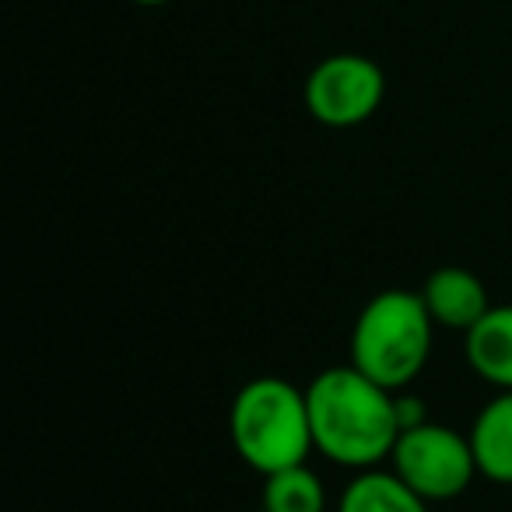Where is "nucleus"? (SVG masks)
<instances>
[{"mask_svg":"<svg viewBox=\"0 0 512 512\" xmlns=\"http://www.w3.org/2000/svg\"><path fill=\"white\" fill-rule=\"evenodd\" d=\"M421 299H425V309L432 313L435 327L453 330V334H467L491 309L484 281L474 271L456 264L435 267L421 285Z\"/></svg>","mask_w":512,"mask_h":512,"instance_id":"nucleus-6","label":"nucleus"},{"mask_svg":"<svg viewBox=\"0 0 512 512\" xmlns=\"http://www.w3.org/2000/svg\"><path fill=\"white\" fill-rule=\"evenodd\" d=\"M397 421H400V432H404V428L421 425V421H428L425 400L414 397V393H407V390H400L397 393Z\"/></svg>","mask_w":512,"mask_h":512,"instance_id":"nucleus-11","label":"nucleus"},{"mask_svg":"<svg viewBox=\"0 0 512 512\" xmlns=\"http://www.w3.org/2000/svg\"><path fill=\"white\" fill-rule=\"evenodd\" d=\"M386 99V74L365 53H330L309 71L302 102L320 127L351 130L369 123Z\"/></svg>","mask_w":512,"mask_h":512,"instance_id":"nucleus-5","label":"nucleus"},{"mask_svg":"<svg viewBox=\"0 0 512 512\" xmlns=\"http://www.w3.org/2000/svg\"><path fill=\"white\" fill-rule=\"evenodd\" d=\"M390 470L425 502H453L474 484V477H481L470 435L432 418L400 432Z\"/></svg>","mask_w":512,"mask_h":512,"instance_id":"nucleus-4","label":"nucleus"},{"mask_svg":"<svg viewBox=\"0 0 512 512\" xmlns=\"http://www.w3.org/2000/svg\"><path fill=\"white\" fill-rule=\"evenodd\" d=\"M428 505L390 467L358 470L337 498V512H432Z\"/></svg>","mask_w":512,"mask_h":512,"instance_id":"nucleus-9","label":"nucleus"},{"mask_svg":"<svg viewBox=\"0 0 512 512\" xmlns=\"http://www.w3.org/2000/svg\"><path fill=\"white\" fill-rule=\"evenodd\" d=\"M260 512H264V509H260Z\"/></svg>","mask_w":512,"mask_h":512,"instance_id":"nucleus-13","label":"nucleus"},{"mask_svg":"<svg viewBox=\"0 0 512 512\" xmlns=\"http://www.w3.org/2000/svg\"><path fill=\"white\" fill-rule=\"evenodd\" d=\"M463 358L470 372L495 390H512V302L491 306L463 334Z\"/></svg>","mask_w":512,"mask_h":512,"instance_id":"nucleus-7","label":"nucleus"},{"mask_svg":"<svg viewBox=\"0 0 512 512\" xmlns=\"http://www.w3.org/2000/svg\"><path fill=\"white\" fill-rule=\"evenodd\" d=\"M477 474L491 484H512V390H498L467 428Z\"/></svg>","mask_w":512,"mask_h":512,"instance_id":"nucleus-8","label":"nucleus"},{"mask_svg":"<svg viewBox=\"0 0 512 512\" xmlns=\"http://www.w3.org/2000/svg\"><path fill=\"white\" fill-rule=\"evenodd\" d=\"M435 330L439 327L425 309L421 292H376L351 327V365L393 393L411 390L432 358Z\"/></svg>","mask_w":512,"mask_h":512,"instance_id":"nucleus-3","label":"nucleus"},{"mask_svg":"<svg viewBox=\"0 0 512 512\" xmlns=\"http://www.w3.org/2000/svg\"><path fill=\"white\" fill-rule=\"evenodd\" d=\"M306 400L320 456L355 474L390 463L400 439L397 393L348 362L316 372L306 386Z\"/></svg>","mask_w":512,"mask_h":512,"instance_id":"nucleus-1","label":"nucleus"},{"mask_svg":"<svg viewBox=\"0 0 512 512\" xmlns=\"http://www.w3.org/2000/svg\"><path fill=\"white\" fill-rule=\"evenodd\" d=\"M327 505L323 477L309 463L264 477V512H327Z\"/></svg>","mask_w":512,"mask_h":512,"instance_id":"nucleus-10","label":"nucleus"},{"mask_svg":"<svg viewBox=\"0 0 512 512\" xmlns=\"http://www.w3.org/2000/svg\"><path fill=\"white\" fill-rule=\"evenodd\" d=\"M228 439L256 474L309 463L316 453L306 390L281 376H253L228 404Z\"/></svg>","mask_w":512,"mask_h":512,"instance_id":"nucleus-2","label":"nucleus"},{"mask_svg":"<svg viewBox=\"0 0 512 512\" xmlns=\"http://www.w3.org/2000/svg\"><path fill=\"white\" fill-rule=\"evenodd\" d=\"M130 4H137V8H165L172 0H130Z\"/></svg>","mask_w":512,"mask_h":512,"instance_id":"nucleus-12","label":"nucleus"}]
</instances>
